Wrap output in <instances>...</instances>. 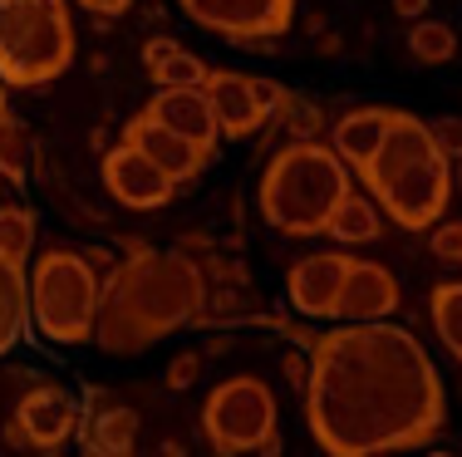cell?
<instances>
[{
  "instance_id": "ffe728a7",
  "label": "cell",
  "mask_w": 462,
  "mask_h": 457,
  "mask_svg": "<svg viewBox=\"0 0 462 457\" xmlns=\"http://www.w3.org/2000/svg\"><path fill=\"white\" fill-rule=\"evenodd\" d=\"M379 212H383V206L374 202V197H365V192H349V197L335 206L325 236H335V242H345V246L374 242V236H379Z\"/></svg>"
},
{
  "instance_id": "9a60e30c",
  "label": "cell",
  "mask_w": 462,
  "mask_h": 457,
  "mask_svg": "<svg viewBox=\"0 0 462 457\" xmlns=\"http://www.w3.org/2000/svg\"><path fill=\"white\" fill-rule=\"evenodd\" d=\"M148 114L162 118L168 128H178L182 138H192L197 148L217 152L222 123H217V108H212V94H207V84H168V89L152 94Z\"/></svg>"
},
{
  "instance_id": "f546056e",
  "label": "cell",
  "mask_w": 462,
  "mask_h": 457,
  "mask_svg": "<svg viewBox=\"0 0 462 457\" xmlns=\"http://www.w3.org/2000/svg\"><path fill=\"white\" fill-rule=\"evenodd\" d=\"M281 369H285V379H291L295 388H305V384H310V359H300V354H285V359H281Z\"/></svg>"
},
{
  "instance_id": "f1b7e54d",
  "label": "cell",
  "mask_w": 462,
  "mask_h": 457,
  "mask_svg": "<svg viewBox=\"0 0 462 457\" xmlns=\"http://www.w3.org/2000/svg\"><path fill=\"white\" fill-rule=\"evenodd\" d=\"M74 5H84L89 15H104V20H118L124 10H134V0H74Z\"/></svg>"
},
{
  "instance_id": "4fadbf2b",
  "label": "cell",
  "mask_w": 462,
  "mask_h": 457,
  "mask_svg": "<svg viewBox=\"0 0 462 457\" xmlns=\"http://www.w3.org/2000/svg\"><path fill=\"white\" fill-rule=\"evenodd\" d=\"M138 443V413L118 404L108 388H84L79 413V448L89 457H124Z\"/></svg>"
},
{
  "instance_id": "4dcf8cb0",
  "label": "cell",
  "mask_w": 462,
  "mask_h": 457,
  "mask_svg": "<svg viewBox=\"0 0 462 457\" xmlns=\"http://www.w3.org/2000/svg\"><path fill=\"white\" fill-rule=\"evenodd\" d=\"M393 15H399V20H423L428 15V0H393Z\"/></svg>"
},
{
  "instance_id": "2e32d148",
  "label": "cell",
  "mask_w": 462,
  "mask_h": 457,
  "mask_svg": "<svg viewBox=\"0 0 462 457\" xmlns=\"http://www.w3.org/2000/svg\"><path fill=\"white\" fill-rule=\"evenodd\" d=\"M399 310V280L379 260H349L345 290H339V320H389Z\"/></svg>"
},
{
  "instance_id": "6da1fadb",
  "label": "cell",
  "mask_w": 462,
  "mask_h": 457,
  "mask_svg": "<svg viewBox=\"0 0 462 457\" xmlns=\"http://www.w3.org/2000/svg\"><path fill=\"white\" fill-rule=\"evenodd\" d=\"M310 438L329 457L423 448L443 433L448 398L433 354L389 320H345L315 334L305 384Z\"/></svg>"
},
{
  "instance_id": "52a82bcc",
  "label": "cell",
  "mask_w": 462,
  "mask_h": 457,
  "mask_svg": "<svg viewBox=\"0 0 462 457\" xmlns=\"http://www.w3.org/2000/svg\"><path fill=\"white\" fill-rule=\"evenodd\" d=\"M202 438L212 452L236 457V452H281V428H276V394L256 374H236L207 394L202 404Z\"/></svg>"
},
{
  "instance_id": "1f68e13d",
  "label": "cell",
  "mask_w": 462,
  "mask_h": 457,
  "mask_svg": "<svg viewBox=\"0 0 462 457\" xmlns=\"http://www.w3.org/2000/svg\"><path fill=\"white\" fill-rule=\"evenodd\" d=\"M0 104H5V79H0Z\"/></svg>"
},
{
  "instance_id": "30bf717a",
  "label": "cell",
  "mask_w": 462,
  "mask_h": 457,
  "mask_svg": "<svg viewBox=\"0 0 462 457\" xmlns=\"http://www.w3.org/2000/svg\"><path fill=\"white\" fill-rule=\"evenodd\" d=\"M207 94H212L222 138H251V133H261V128L276 118V104H281L285 89H281V84H271V79L236 74V69H212Z\"/></svg>"
},
{
  "instance_id": "603a6c76",
  "label": "cell",
  "mask_w": 462,
  "mask_h": 457,
  "mask_svg": "<svg viewBox=\"0 0 462 457\" xmlns=\"http://www.w3.org/2000/svg\"><path fill=\"white\" fill-rule=\"evenodd\" d=\"M35 251V216L25 206H0V256L30 260Z\"/></svg>"
},
{
  "instance_id": "9c48e42d",
  "label": "cell",
  "mask_w": 462,
  "mask_h": 457,
  "mask_svg": "<svg viewBox=\"0 0 462 457\" xmlns=\"http://www.w3.org/2000/svg\"><path fill=\"white\" fill-rule=\"evenodd\" d=\"M79 404L69 388L60 384H35L25 398L15 404L5 423V443L10 448H35V452H60L64 443L79 433Z\"/></svg>"
},
{
  "instance_id": "7402d4cb",
  "label": "cell",
  "mask_w": 462,
  "mask_h": 457,
  "mask_svg": "<svg viewBox=\"0 0 462 457\" xmlns=\"http://www.w3.org/2000/svg\"><path fill=\"white\" fill-rule=\"evenodd\" d=\"M409 50L418 64H448L457 54V35L453 25H443V20H413L409 25Z\"/></svg>"
},
{
  "instance_id": "7a4b0ae2",
  "label": "cell",
  "mask_w": 462,
  "mask_h": 457,
  "mask_svg": "<svg viewBox=\"0 0 462 457\" xmlns=\"http://www.w3.org/2000/svg\"><path fill=\"white\" fill-rule=\"evenodd\" d=\"M207 305V280L182 251H134L108 276L94 344L104 354H143L172 330L192 324Z\"/></svg>"
},
{
  "instance_id": "4316f807",
  "label": "cell",
  "mask_w": 462,
  "mask_h": 457,
  "mask_svg": "<svg viewBox=\"0 0 462 457\" xmlns=\"http://www.w3.org/2000/svg\"><path fill=\"white\" fill-rule=\"evenodd\" d=\"M197 369H202V359H197L192 350H187V354H178V359L168 364V388H192Z\"/></svg>"
},
{
  "instance_id": "8992f818",
  "label": "cell",
  "mask_w": 462,
  "mask_h": 457,
  "mask_svg": "<svg viewBox=\"0 0 462 457\" xmlns=\"http://www.w3.org/2000/svg\"><path fill=\"white\" fill-rule=\"evenodd\" d=\"M30 305H35V330L45 340H54V344L94 340L104 286H98L89 256L69 251V246H50L30 266Z\"/></svg>"
},
{
  "instance_id": "8fae6325",
  "label": "cell",
  "mask_w": 462,
  "mask_h": 457,
  "mask_svg": "<svg viewBox=\"0 0 462 457\" xmlns=\"http://www.w3.org/2000/svg\"><path fill=\"white\" fill-rule=\"evenodd\" d=\"M104 187L114 192L124 206H134V212H152V206L172 202V187H178V182H172L138 143L124 138L118 148L104 152Z\"/></svg>"
},
{
  "instance_id": "cb8c5ba5",
  "label": "cell",
  "mask_w": 462,
  "mask_h": 457,
  "mask_svg": "<svg viewBox=\"0 0 462 457\" xmlns=\"http://www.w3.org/2000/svg\"><path fill=\"white\" fill-rule=\"evenodd\" d=\"M0 178L25 182V128L10 118L5 104H0Z\"/></svg>"
},
{
  "instance_id": "d6a6232c",
  "label": "cell",
  "mask_w": 462,
  "mask_h": 457,
  "mask_svg": "<svg viewBox=\"0 0 462 457\" xmlns=\"http://www.w3.org/2000/svg\"><path fill=\"white\" fill-rule=\"evenodd\" d=\"M0 187H5V178H0Z\"/></svg>"
},
{
  "instance_id": "5b68a950",
  "label": "cell",
  "mask_w": 462,
  "mask_h": 457,
  "mask_svg": "<svg viewBox=\"0 0 462 457\" xmlns=\"http://www.w3.org/2000/svg\"><path fill=\"white\" fill-rule=\"evenodd\" d=\"M69 0H0V79L5 89H40L74 64Z\"/></svg>"
},
{
  "instance_id": "ac0fdd59",
  "label": "cell",
  "mask_w": 462,
  "mask_h": 457,
  "mask_svg": "<svg viewBox=\"0 0 462 457\" xmlns=\"http://www.w3.org/2000/svg\"><path fill=\"white\" fill-rule=\"evenodd\" d=\"M143 69H148V79L158 84V89H168V84H207L212 79V64L197 59L192 50H182L178 40H168V35H152L148 45H143Z\"/></svg>"
},
{
  "instance_id": "3957f363",
  "label": "cell",
  "mask_w": 462,
  "mask_h": 457,
  "mask_svg": "<svg viewBox=\"0 0 462 457\" xmlns=\"http://www.w3.org/2000/svg\"><path fill=\"white\" fill-rule=\"evenodd\" d=\"M359 182L403 232H428L443 222L453 197V158L438 143L433 123L393 108L379 148L359 162Z\"/></svg>"
},
{
  "instance_id": "484cf974",
  "label": "cell",
  "mask_w": 462,
  "mask_h": 457,
  "mask_svg": "<svg viewBox=\"0 0 462 457\" xmlns=\"http://www.w3.org/2000/svg\"><path fill=\"white\" fill-rule=\"evenodd\" d=\"M428 251H433V260L462 266V222H438L433 236H428Z\"/></svg>"
},
{
  "instance_id": "d6986e66",
  "label": "cell",
  "mask_w": 462,
  "mask_h": 457,
  "mask_svg": "<svg viewBox=\"0 0 462 457\" xmlns=\"http://www.w3.org/2000/svg\"><path fill=\"white\" fill-rule=\"evenodd\" d=\"M389 118H393V108H355V114H345V118L335 123V148H339V158H345L349 168H359V162H365L369 152L379 148Z\"/></svg>"
},
{
  "instance_id": "e0dca14e",
  "label": "cell",
  "mask_w": 462,
  "mask_h": 457,
  "mask_svg": "<svg viewBox=\"0 0 462 457\" xmlns=\"http://www.w3.org/2000/svg\"><path fill=\"white\" fill-rule=\"evenodd\" d=\"M35 324V305H30V270L25 260L0 256V354H10Z\"/></svg>"
},
{
  "instance_id": "5bb4252c",
  "label": "cell",
  "mask_w": 462,
  "mask_h": 457,
  "mask_svg": "<svg viewBox=\"0 0 462 457\" xmlns=\"http://www.w3.org/2000/svg\"><path fill=\"white\" fill-rule=\"evenodd\" d=\"M124 138H128V143H138V148L148 152L152 162H158L162 172H168L172 182L197 178V172H202L207 162H212V152H207V148H197L192 138H182L178 128H168L162 118H152L148 108H143V114H134V118L124 123Z\"/></svg>"
},
{
  "instance_id": "44dd1931",
  "label": "cell",
  "mask_w": 462,
  "mask_h": 457,
  "mask_svg": "<svg viewBox=\"0 0 462 457\" xmlns=\"http://www.w3.org/2000/svg\"><path fill=\"white\" fill-rule=\"evenodd\" d=\"M428 320H433V334L443 340V350L462 364V280H443L428 296Z\"/></svg>"
},
{
  "instance_id": "83f0119b",
  "label": "cell",
  "mask_w": 462,
  "mask_h": 457,
  "mask_svg": "<svg viewBox=\"0 0 462 457\" xmlns=\"http://www.w3.org/2000/svg\"><path fill=\"white\" fill-rule=\"evenodd\" d=\"M433 133H438V143L448 148V158H462V118H438Z\"/></svg>"
},
{
  "instance_id": "7c38bea8",
  "label": "cell",
  "mask_w": 462,
  "mask_h": 457,
  "mask_svg": "<svg viewBox=\"0 0 462 457\" xmlns=\"http://www.w3.org/2000/svg\"><path fill=\"white\" fill-rule=\"evenodd\" d=\"M349 260L355 256H345V251H315L291 266L285 296H291V305L305 320H339V290H345Z\"/></svg>"
},
{
  "instance_id": "d4e9b609",
  "label": "cell",
  "mask_w": 462,
  "mask_h": 457,
  "mask_svg": "<svg viewBox=\"0 0 462 457\" xmlns=\"http://www.w3.org/2000/svg\"><path fill=\"white\" fill-rule=\"evenodd\" d=\"M276 118H285L291 138H315V128H320V108H315V104H305V99H295V94H281Z\"/></svg>"
},
{
  "instance_id": "ba28073f",
  "label": "cell",
  "mask_w": 462,
  "mask_h": 457,
  "mask_svg": "<svg viewBox=\"0 0 462 457\" xmlns=\"http://www.w3.org/2000/svg\"><path fill=\"white\" fill-rule=\"evenodd\" d=\"M182 15L231 45H266L291 30L295 0H178Z\"/></svg>"
},
{
  "instance_id": "277c9868",
  "label": "cell",
  "mask_w": 462,
  "mask_h": 457,
  "mask_svg": "<svg viewBox=\"0 0 462 457\" xmlns=\"http://www.w3.org/2000/svg\"><path fill=\"white\" fill-rule=\"evenodd\" d=\"M349 197V162L339 148L291 138L261 172V216L285 236H325L335 206Z\"/></svg>"
}]
</instances>
